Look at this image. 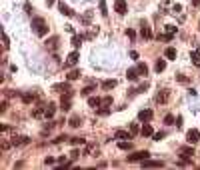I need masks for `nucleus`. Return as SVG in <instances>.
<instances>
[{
    "instance_id": "nucleus-2",
    "label": "nucleus",
    "mask_w": 200,
    "mask_h": 170,
    "mask_svg": "<svg viewBox=\"0 0 200 170\" xmlns=\"http://www.w3.org/2000/svg\"><path fill=\"white\" fill-rule=\"evenodd\" d=\"M146 158H150L148 150H138V152H134V154L128 156V162H142V160H146Z\"/></svg>"
},
{
    "instance_id": "nucleus-29",
    "label": "nucleus",
    "mask_w": 200,
    "mask_h": 170,
    "mask_svg": "<svg viewBox=\"0 0 200 170\" xmlns=\"http://www.w3.org/2000/svg\"><path fill=\"white\" fill-rule=\"evenodd\" d=\"M22 100H24L26 104H30L32 100H34V94H24V96H22Z\"/></svg>"
},
{
    "instance_id": "nucleus-22",
    "label": "nucleus",
    "mask_w": 200,
    "mask_h": 170,
    "mask_svg": "<svg viewBox=\"0 0 200 170\" xmlns=\"http://www.w3.org/2000/svg\"><path fill=\"white\" fill-rule=\"evenodd\" d=\"M190 56H192V62H194V64H200V48H196Z\"/></svg>"
},
{
    "instance_id": "nucleus-37",
    "label": "nucleus",
    "mask_w": 200,
    "mask_h": 170,
    "mask_svg": "<svg viewBox=\"0 0 200 170\" xmlns=\"http://www.w3.org/2000/svg\"><path fill=\"white\" fill-rule=\"evenodd\" d=\"M102 104H104V106H108V104H112V98H110V96L102 98Z\"/></svg>"
},
{
    "instance_id": "nucleus-19",
    "label": "nucleus",
    "mask_w": 200,
    "mask_h": 170,
    "mask_svg": "<svg viewBox=\"0 0 200 170\" xmlns=\"http://www.w3.org/2000/svg\"><path fill=\"white\" fill-rule=\"evenodd\" d=\"M164 56L168 58V60H174V58H176V50H174L172 46H168V48H166V52H164Z\"/></svg>"
},
{
    "instance_id": "nucleus-31",
    "label": "nucleus",
    "mask_w": 200,
    "mask_h": 170,
    "mask_svg": "<svg viewBox=\"0 0 200 170\" xmlns=\"http://www.w3.org/2000/svg\"><path fill=\"white\" fill-rule=\"evenodd\" d=\"M70 142H72L74 146H78V144H84L86 140H84V138H72V140H70Z\"/></svg>"
},
{
    "instance_id": "nucleus-25",
    "label": "nucleus",
    "mask_w": 200,
    "mask_h": 170,
    "mask_svg": "<svg viewBox=\"0 0 200 170\" xmlns=\"http://www.w3.org/2000/svg\"><path fill=\"white\" fill-rule=\"evenodd\" d=\"M70 126H72V128H78V126H80V118L78 116H72V118H70V122H68Z\"/></svg>"
},
{
    "instance_id": "nucleus-21",
    "label": "nucleus",
    "mask_w": 200,
    "mask_h": 170,
    "mask_svg": "<svg viewBox=\"0 0 200 170\" xmlns=\"http://www.w3.org/2000/svg\"><path fill=\"white\" fill-rule=\"evenodd\" d=\"M114 86H116V80H104L102 82V88H106V90L114 88Z\"/></svg>"
},
{
    "instance_id": "nucleus-33",
    "label": "nucleus",
    "mask_w": 200,
    "mask_h": 170,
    "mask_svg": "<svg viewBox=\"0 0 200 170\" xmlns=\"http://www.w3.org/2000/svg\"><path fill=\"white\" fill-rule=\"evenodd\" d=\"M166 32L174 36V34H176V26H166Z\"/></svg>"
},
{
    "instance_id": "nucleus-9",
    "label": "nucleus",
    "mask_w": 200,
    "mask_h": 170,
    "mask_svg": "<svg viewBox=\"0 0 200 170\" xmlns=\"http://www.w3.org/2000/svg\"><path fill=\"white\" fill-rule=\"evenodd\" d=\"M30 138H26V136H14L12 138V144L14 146H22V144H28Z\"/></svg>"
},
{
    "instance_id": "nucleus-17",
    "label": "nucleus",
    "mask_w": 200,
    "mask_h": 170,
    "mask_svg": "<svg viewBox=\"0 0 200 170\" xmlns=\"http://www.w3.org/2000/svg\"><path fill=\"white\" fill-rule=\"evenodd\" d=\"M100 104H102V100H100L98 96H92V98H88V106H92V108H98Z\"/></svg>"
},
{
    "instance_id": "nucleus-36",
    "label": "nucleus",
    "mask_w": 200,
    "mask_h": 170,
    "mask_svg": "<svg viewBox=\"0 0 200 170\" xmlns=\"http://www.w3.org/2000/svg\"><path fill=\"white\" fill-rule=\"evenodd\" d=\"M66 138H68V136H64V134H62V136H58V138H54V144H60V142H62V140H66Z\"/></svg>"
},
{
    "instance_id": "nucleus-10",
    "label": "nucleus",
    "mask_w": 200,
    "mask_h": 170,
    "mask_svg": "<svg viewBox=\"0 0 200 170\" xmlns=\"http://www.w3.org/2000/svg\"><path fill=\"white\" fill-rule=\"evenodd\" d=\"M60 108H62V110H70V92H66V96H62Z\"/></svg>"
},
{
    "instance_id": "nucleus-3",
    "label": "nucleus",
    "mask_w": 200,
    "mask_h": 170,
    "mask_svg": "<svg viewBox=\"0 0 200 170\" xmlns=\"http://www.w3.org/2000/svg\"><path fill=\"white\" fill-rule=\"evenodd\" d=\"M192 154H194V148H192V146H182V148H180V156H182L180 164H186L188 158H192Z\"/></svg>"
},
{
    "instance_id": "nucleus-40",
    "label": "nucleus",
    "mask_w": 200,
    "mask_h": 170,
    "mask_svg": "<svg viewBox=\"0 0 200 170\" xmlns=\"http://www.w3.org/2000/svg\"><path fill=\"white\" fill-rule=\"evenodd\" d=\"M2 40H4V46L8 48V46H10V40H8V36H6V34H2Z\"/></svg>"
},
{
    "instance_id": "nucleus-15",
    "label": "nucleus",
    "mask_w": 200,
    "mask_h": 170,
    "mask_svg": "<svg viewBox=\"0 0 200 170\" xmlns=\"http://www.w3.org/2000/svg\"><path fill=\"white\" fill-rule=\"evenodd\" d=\"M58 8H60V12H62L64 16H74V12H72V10H70L64 2H58Z\"/></svg>"
},
{
    "instance_id": "nucleus-6",
    "label": "nucleus",
    "mask_w": 200,
    "mask_h": 170,
    "mask_svg": "<svg viewBox=\"0 0 200 170\" xmlns=\"http://www.w3.org/2000/svg\"><path fill=\"white\" fill-rule=\"evenodd\" d=\"M142 166L144 168H156V166H164V162L162 160H148L146 158V160H142Z\"/></svg>"
},
{
    "instance_id": "nucleus-4",
    "label": "nucleus",
    "mask_w": 200,
    "mask_h": 170,
    "mask_svg": "<svg viewBox=\"0 0 200 170\" xmlns=\"http://www.w3.org/2000/svg\"><path fill=\"white\" fill-rule=\"evenodd\" d=\"M186 140H188V144H196V142L200 140V130H188Z\"/></svg>"
},
{
    "instance_id": "nucleus-16",
    "label": "nucleus",
    "mask_w": 200,
    "mask_h": 170,
    "mask_svg": "<svg viewBox=\"0 0 200 170\" xmlns=\"http://www.w3.org/2000/svg\"><path fill=\"white\" fill-rule=\"evenodd\" d=\"M132 134H128L126 130H116L114 132V138H118V140H126V138H130Z\"/></svg>"
},
{
    "instance_id": "nucleus-1",
    "label": "nucleus",
    "mask_w": 200,
    "mask_h": 170,
    "mask_svg": "<svg viewBox=\"0 0 200 170\" xmlns=\"http://www.w3.org/2000/svg\"><path fill=\"white\" fill-rule=\"evenodd\" d=\"M32 30H34L36 36H46L48 32V24L44 18H32Z\"/></svg>"
},
{
    "instance_id": "nucleus-11",
    "label": "nucleus",
    "mask_w": 200,
    "mask_h": 170,
    "mask_svg": "<svg viewBox=\"0 0 200 170\" xmlns=\"http://www.w3.org/2000/svg\"><path fill=\"white\" fill-rule=\"evenodd\" d=\"M44 112H46V118H52L54 112H56V104L48 102V106H44Z\"/></svg>"
},
{
    "instance_id": "nucleus-12",
    "label": "nucleus",
    "mask_w": 200,
    "mask_h": 170,
    "mask_svg": "<svg viewBox=\"0 0 200 170\" xmlns=\"http://www.w3.org/2000/svg\"><path fill=\"white\" fill-rule=\"evenodd\" d=\"M138 74H140V72H138V68H128V72H126V78L134 82V80H138Z\"/></svg>"
},
{
    "instance_id": "nucleus-32",
    "label": "nucleus",
    "mask_w": 200,
    "mask_h": 170,
    "mask_svg": "<svg viewBox=\"0 0 200 170\" xmlns=\"http://www.w3.org/2000/svg\"><path fill=\"white\" fill-rule=\"evenodd\" d=\"M80 42H82V36H74L72 38V44L74 46H80Z\"/></svg>"
},
{
    "instance_id": "nucleus-39",
    "label": "nucleus",
    "mask_w": 200,
    "mask_h": 170,
    "mask_svg": "<svg viewBox=\"0 0 200 170\" xmlns=\"http://www.w3.org/2000/svg\"><path fill=\"white\" fill-rule=\"evenodd\" d=\"M54 162H56V160H54L52 156H48V158H44V164H46V166H48V164H54Z\"/></svg>"
},
{
    "instance_id": "nucleus-28",
    "label": "nucleus",
    "mask_w": 200,
    "mask_h": 170,
    "mask_svg": "<svg viewBox=\"0 0 200 170\" xmlns=\"http://www.w3.org/2000/svg\"><path fill=\"white\" fill-rule=\"evenodd\" d=\"M98 114H100V116H108V114H110V108L102 106V108H98Z\"/></svg>"
},
{
    "instance_id": "nucleus-18",
    "label": "nucleus",
    "mask_w": 200,
    "mask_h": 170,
    "mask_svg": "<svg viewBox=\"0 0 200 170\" xmlns=\"http://www.w3.org/2000/svg\"><path fill=\"white\" fill-rule=\"evenodd\" d=\"M142 38H146V40L152 38V30H150V26H146V24H142Z\"/></svg>"
},
{
    "instance_id": "nucleus-42",
    "label": "nucleus",
    "mask_w": 200,
    "mask_h": 170,
    "mask_svg": "<svg viewBox=\"0 0 200 170\" xmlns=\"http://www.w3.org/2000/svg\"><path fill=\"white\" fill-rule=\"evenodd\" d=\"M176 78H178V82H188V78H186V76H182V74H178Z\"/></svg>"
},
{
    "instance_id": "nucleus-5",
    "label": "nucleus",
    "mask_w": 200,
    "mask_h": 170,
    "mask_svg": "<svg viewBox=\"0 0 200 170\" xmlns=\"http://www.w3.org/2000/svg\"><path fill=\"white\" fill-rule=\"evenodd\" d=\"M114 10H116L118 14H126V10H128L126 0H116V2H114Z\"/></svg>"
},
{
    "instance_id": "nucleus-26",
    "label": "nucleus",
    "mask_w": 200,
    "mask_h": 170,
    "mask_svg": "<svg viewBox=\"0 0 200 170\" xmlns=\"http://www.w3.org/2000/svg\"><path fill=\"white\" fill-rule=\"evenodd\" d=\"M100 14L108 16V8H106V0H100Z\"/></svg>"
},
{
    "instance_id": "nucleus-38",
    "label": "nucleus",
    "mask_w": 200,
    "mask_h": 170,
    "mask_svg": "<svg viewBox=\"0 0 200 170\" xmlns=\"http://www.w3.org/2000/svg\"><path fill=\"white\" fill-rule=\"evenodd\" d=\"M164 136H166L164 132H156V134H154V140H162V138H164Z\"/></svg>"
},
{
    "instance_id": "nucleus-27",
    "label": "nucleus",
    "mask_w": 200,
    "mask_h": 170,
    "mask_svg": "<svg viewBox=\"0 0 200 170\" xmlns=\"http://www.w3.org/2000/svg\"><path fill=\"white\" fill-rule=\"evenodd\" d=\"M138 72L146 76V74H148V66H146V64H144V62H140V64H138Z\"/></svg>"
},
{
    "instance_id": "nucleus-24",
    "label": "nucleus",
    "mask_w": 200,
    "mask_h": 170,
    "mask_svg": "<svg viewBox=\"0 0 200 170\" xmlns=\"http://www.w3.org/2000/svg\"><path fill=\"white\" fill-rule=\"evenodd\" d=\"M66 78H68V80H76V78H80V70H70Z\"/></svg>"
},
{
    "instance_id": "nucleus-13",
    "label": "nucleus",
    "mask_w": 200,
    "mask_h": 170,
    "mask_svg": "<svg viewBox=\"0 0 200 170\" xmlns=\"http://www.w3.org/2000/svg\"><path fill=\"white\" fill-rule=\"evenodd\" d=\"M166 100H168V90H162V92L156 94V102H158V104H164Z\"/></svg>"
},
{
    "instance_id": "nucleus-23",
    "label": "nucleus",
    "mask_w": 200,
    "mask_h": 170,
    "mask_svg": "<svg viewBox=\"0 0 200 170\" xmlns=\"http://www.w3.org/2000/svg\"><path fill=\"white\" fill-rule=\"evenodd\" d=\"M154 68H156V72H162V70L166 68V62H164L162 58H160V60H156V66H154Z\"/></svg>"
},
{
    "instance_id": "nucleus-20",
    "label": "nucleus",
    "mask_w": 200,
    "mask_h": 170,
    "mask_svg": "<svg viewBox=\"0 0 200 170\" xmlns=\"http://www.w3.org/2000/svg\"><path fill=\"white\" fill-rule=\"evenodd\" d=\"M118 148H120V150H130V148H132V142L120 140V142H118Z\"/></svg>"
},
{
    "instance_id": "nucleus-41",
    "label": "nucleus",
    "mask_w": 200,
    "mask_h": 170,
    "mask_svg": "<svg viewBox=\"0 0 200 170\" xmlns=\"http://www.w3.org/2000/svg\"><path fill=\"white\" fill-rule=\"evenodd\" d=\"M126 36H128V38H130V40H132V38L136 36V34H134V30H130V28H128V30H126Z\"/></svg>"
},
{
    "instance_id": "nucleus-7",
    "label": "nucleus",
    "mask_w": 200,
    "mask_h": 170,
    "mask_svg": "<svg viewBox=\"0 0 200 170\" xmlns=\"http://www.w3.org/2000/svg\"><path fill=\"white\" fill-rule=\"evenodd\" d=\"M152 116H154L152 110H140V112H138V118L142 120V122H148V120H152Z\"/></svg>"
},
{
    "instance_id": "nucleus-34",
    "label": "nucleus",
    "mask_w": 200,
    "mask_h": 170,
    "mask_svg": "<svg viewBox=\"0 0 200 170\" xmlns=\"http://www.w3.org/2000/svg\"><path fill=\"white\" fill-rule=\"evenodd\" d=\"M92 90H94V86H86V88L82 90V94H84V96H88V94H90V92H92Z\"/></svg>"
},
{
    "instance_id": "nucleus-30",
    "label": "nucleus",
    "mask_w": 200,
    "mask_h": 170,
    "mask_svg": "<svg viewBox=\"0 0 200 170\" xmlns=\"http://www.w3.org/2000/svg\"><path fill=\"white\" fill-rule=\"evenodd\" d=\"M140 130H138V124H130V134L134 136V134H138Z\"/></svg>"
},
{
    "instance_id": "nucleus-43",
    "label": "nucleus",
    "mask_w": 200,
    "mask_h": 170,
    "mask_svg": "<svg viewBox=\"0 0 200 170\" xmlns=\"http://www.w3.org/2000/svg\"><path fill=\"white\" fill-rule=\"evenodd\" d=\"M172 10H174V12H180L182 6H180V4H174V8H172Z\"/></svg>"
},
{
    "instance_id": "nucleus-8",
    "label": "nucleus",
    "mask_w": 200,
    "mask_h": 170,
    "mask_svg": "<svg viewBox=\"0 0 200 170\" xmlns=\"http://www.w3.org/2000/svg\"><path fill=\"white\" fill-rule=\"evenodd\" d=\"M78 52H70L68 54V58H66V66H74V64H76L78 62Z\"/></svg>"
},
{
    "instance_id": "nucleus-35",
    "label": "nucleus",
    "mask_w": 200,
    "mask_h": 170,
    "mask_svg": "<svg viewBox=\"0 0 200 170\" xmlns=\"http://www.w3.org/2000/svg\"><path fill=\"white\" fill-rule=\"evenodd\" d=\"M164 122H166V124H174V116H172V114H168V116L164 118Z\"/></svg>"
},
{
    "instance_id": "nucleus-14",
    "label": "nucleus",
    "mask_w": 200,
    "mask_h": 170,
    "mask_svg": "<svg viewBox=\"0 0 200 170\" xmlns=\"http://www.w3.org/2000/svg\"><path fill=\"white\" fill-rule=\"evenodd\" d=\"M140 134H142V136H154L152 126H150V124H144L142 128H140Z\"/></svg>"
}]
</instances>
